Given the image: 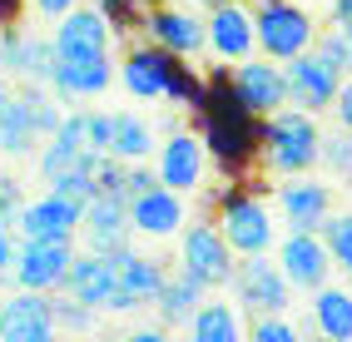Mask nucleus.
I'll list each match as a JSON object with an SVG mask.
<instances>
[{"mask_svg":"<svg viewBox=\"0 0 352 342\" xmlns=\"http://www.w3.org/2000/svg\"><path fill=\"white\" fill-rule=\"evenodd\" d=\"M120 84H124V95L139 100V104H174V109H199L204 104V80L194 75V65L189 60H179L169 55L164 45L144 40V45H134V50L124 55L120 65Z\"/></svg>","mask_w":352,"mask_h":342,"instance_id":"nucleus-1","label":"nucleus"},{"mask_svg":"<svg viewBox=\"0 0 352 342\" xmlns=\"http://www.w3.org/2000/svg\"><path fill=\"white\" fill-rule=\"evenodd\" d=\"M318 154H322V114L283 104L278 114L258 119V159L273 179L318 169Z\"/></svg>","mask_w":352,"mask_h":342,"instance_id":"nucleus-2","label":"nucleus"},{"mask_svg":"<svg viewBox=\"0 0 352 342\" xmlns=\"http://www.w3.org/2000/svg\"><path fill=\"white\" fill-rule=\"evenodd\" d=\"M214 223L223 228V238L233 253H273L278 248V209H273V198H263L258 189H239V184H228L219 189V203H214Z\"/></svg>","mask_w":352,"mask_h":342,"instance_id":"nucleus-3","label":"nucleus"},{"mask_svg":"<svg viewBox=\"0 0 352 342\" xmlns=\"http://www.w3.org/2000/svg\"><path fill=\"white\" fill-rule=\"evenodd\" d=\"M253 25H258V55L268 60H293L302 50H313L318 45V20L308 5H298V0H258L253 5Z\"/></svg>","mask_w":352,"mask_h":342,"instance_id":"nucleus-4","label":"nucleus"},{"mask_svg":"<svg viewBox=\"0 0 352 342\" xmlns=\"http://www.w3.org/2000/svg\"><path fill=\"white\" fill-rule=\"evenodd\" d=\"M228 298L243 308V317H258V312H293V283H288V273L278 268L273 253H243L239 268H233Z\"/></svg>","mask_w":352,"mask_h":342,"instance_id":"nucleus-5","label":"nucleus"},{"mask_svg":"<svg viewBox=\"0 0 352 342\" xmlns=\"http://www.w3.org/2000/svg\"><path fill=\"white\" fill-rule=\"evenodd\" d=\"M174 243H179V268H184V273H194V278H199L208 293L233 283V268H239V253L228 248L223 228H219L214 218L184 223V233H179Z\"/></svg>","mask_w":352,"mask_h":342,"instance_id":"nucleus-6","label":"nucleus"},{"mask_svg":"<svg viewBox=\"0 0 352 342\" xmlns=\"http://www.w3.org/2000/svg\"><path fill=\"white\" fill-rule=\"evenodd\" d=\"M223 80L233 89V100H239L253 119H268V114H278L288 100V70L283 60H268V55H248L239 65H223Z\"/></svg>","mask_w":352,"mask_h":342,"instance_id":"nucleus-7","label":"nucleus"},{"mask_svg":"<svg viewBox=\"0 0 352 342\" xmlns=\"http://www.w3.org/2000/svg\"><path fill=\"white\" fill-rule=\"evenodd\" d=\"M208 164H214V149H208V139L194 129H169L159 139L154 149V174H159V184H169L179 194H199L204 189V179H208Z\"/></svg>","mask_w":352,"mask_h":342,"instance_id":"nucleus-8","label":"nucleus"},{"mask_svg":"<svg viewBox=\"0 0 352 342\" xmlns=\"http://www.w3.org/2000/svg\"><path fill=\"white\" fill-rule=\"evenodd\" d=\"M273 209H278L283 228H322L327 214L338 209V189L322 169L288 174L283 184H273Z\"/></svg>","mask_w":352,"mask_h":342,"instance_id":"nucleus-9","label":"nucleus"},{"mask_svg":"<svg viewBox=\"0 0 352 342\" xmlns=\"http://www.w3.org/2000/svg\"><path fill=\"white\" fill-rule=\"evenodd\" d=\"M283 70H288V100L298 109H308V114H327V109H333L338 89L347 80L342 65L333 55H322L318 45H313V50H302V55H293Z\"/></svg>","mask_w":352,"mask_h":342,"instance_id":"nucleus-10","label":"nucleus"},{"mask_svg":"<svg viewBox=\"0 0 352 342\" xmlns=\"http://www.w3.org/2000/svg\"><path fill=\"white\" fill-rule=\"evenodd\" d=\"M278 268L288 273L293 293H318L322 283H333V253H327V243L318 228H283V238H278Z\"/></svg>","mask_w":352,"mask_h":342,"instance_id":"nucleus-11","label":"nucleus"},{"mask_svg":"<svg viewBox=\"0 0 352 342\" xmlns=\"http://www.w3.org/2000/svg\"><path fill=\"white\" fill-rule=\"evenodd\" d=\"M75 253L80 248L69 238H20L15 263H10V283L15 288H40V293H60Z\"/></svg>","mask_w":352,"mask_h":342,"instance_id":"nucleus-12","label":"nucleus"},{"mask_svg":"<svg viewBox=\"0 0 352 342\" xmlns=\"http://www.w3.org/2000/svg\"><path fill=\"white\" fill-rule=\"evenodd\" d=\"M129 223H134V238L169 243V238L184 233V223H189V194H179L169 184H149L144 194L129 198Z\"/></svg>","mask_w":352,"mask_h":342,"instance_id":"nucleus-13","label":"nucleus"},{"mask_svg":"<svg viewBox=\"0 0 352 342\" xmlns=\"http://www.w3.org/2000/svg\"><path fill=\"white\" fill-rule=\"evenodd\" d=\"M204 30H208V55L219 65H239L258 55V25L243 0H214L204 15Z\"/></svg>","mask_w":352,"mask_h":342,"instance_id":"nucleus-14","label":"nucleus"},{"mask_svg":"<svg viewBox=\"0 0 352 342\" xmlns=\"http://www.w3.org/2000/svg\"><path fill=\"white\" fill-rule=\"evenodd\" d=\"M144 40H154V45H164L169 55H179V60H199V55H208V30H204V15L199 10H189V5H174V0H164V5H149V15H144Z\"/></svg>","mask_w":352,"mask_h":342,"instance_id":"nucleus-15","label":"nucleus"},{"mask_svg":"<svg viewBox=\"0 0 352 342\" xmlns=\"http://www.w3.org/2000/svg\"><path fill=\"white\" fill-rule=\"evenodd\" d=\"M55 293L40 288H15L10 298H0V337L6 342H45L55 337Z\"/></svg>","mask_w":352,"mask_h":342,"instance_id":"nucleus-16","label":"nucleus"},{"mask_svg":"<svg viewBox=\"0 0 352 342\" xmlns=\"http://www.w3.org/2000/svg\"><path fill=\"white\" fill-rule=\"evenodd\" d=\"M55 55L60 60H95V55H109L114 45V25L100 5H75L55 20Z\"/></svg>","mask_w":352,"mask_h":342,"instance_id":"nucleus-17","label":"nucleus"},{"mask_svg":"<svg viewBox=\"0 0 352 342\" xmlns=\"http://www.w3.org/2000/svg\"><path fill=\"white\" fill-rule=\"evenodd\" d=\"M129 238H134V223H129V198L124 194H95L85 203L80 243L89 253H124Z\"/></svg>","mask_w":352,"mask_h":342,"instance_id":"nucleus-18","label":"nucleus"},{"mask_svg":"<svg viewBox=\"0 0 352 342\" xmlns=\"http://www.w3.org/2000/svg\"><path fill=\"white\" fill-rule=\"evenodd\" d=\"M80 218H85V203L65 198L55 189H45L40 198H25V209L15 218V233L20 238H80Z\"/></svg>","mask_w":352,"mask_h":342,"instance_id":"nucleus-19","label":"nucleus"},{"mask_svg":"<svg viewBox=\"0 0 352 342\" xmlns=\"http://www.w3.org/2000/svg\"><path fill=\"white\" fill-rule=\"evenodd\" d=\"M114 268H120V293H114V312H139L159 303V288L169 278V263H159L139 248H124L114 253Z\"/></svg>","mask_w":352,"mask_h":342,"instance_id":"nucleus-20","label":"nucleus"},{"mask_svg":"<svg viewBox=\"0 0 352 342\" xmlns=\"http://www.w3.org/2000/svg\"><path fill=\"white\" fill-rule=\"evenodd\" d=\"M65 293L80 298V303H89L95 312H114V293H120L114 253H89V248H80L75 263H69V273H65Z\"/></svg>","mask_w":352,"mask_h":342,"instance_id":"nucleus-21","label":"nucleus"},{"mask_svg":"<svg viewBox=\"0 0 352 342\" xmlns=\"http://www.w3.org/2000/svg\"><path fill=\"white\" fill-rule=\"evenodd\" d=\"M55 40H40V35H25V30H6L0 35V70L25 80V84H50L55 75Z\"/></svg>","mask_w":352,"mask_h":342,"instance_id":"nucleus-22","label":"nucleus"},{"mask_svg":"<svg viewBox=\"0 0 352 342\" xmlns=\"http://www.w3.org/2000/svg\"><path fill=\"white\" fill-rule=\"evenodd\" d=\"M114 60L109 55H95V60H60L55 65V75H50V89L65 100V104H75V100H100L104 89L114 84Z\"/></svg>","mask_w":352,"mask_h":342,"instance_id":"nucleus-23","label":"nucleus"},{"mask_svg":"<svg viewBox=\"0 0 352 342\" xmlns=\"http://www.w3.org/2000/svg\"><path fill=\"white\" fill-rule=\"evenodd\" d=\"M308 328L327 342H352V283H322L308 293Z\"/></svg>","mask_w":352,"mask_h":342,"instance_id":"nucleus-24","label":"nucleus"},{"mask_svg":"<svg viewBox=\"0 0 352 342\" xmlns=\"http://www.w3.org/2000/svg\"><path fill=\"white\" fill-rule=\"evenodd\" d=\"M89 154H100V149H89V139H85V109H69L65 124L40 149V179H55L65 169H75V164H85Z\"/></svg>","mask_w":352,"mask_h":342,"instance_id":"nucleus-25","label":"nucleus"},{"mask_svg":"<svg viewBox=\"0 0 352 342\" xmlns=\"http://www.w3.org/2000/svg\"><path fill=\"white\" fill-rule=\"evenodd\" d=\"M208 298V288L194 278V273H184V268H169V278H164V288H159V303H154V312H159V328H189V317L199 312V303Z\"/></svg>","mask_w":352,"mask_h":342,"instance_id":"nucleus-26","label":"nucleus"},{"mask_svg":"<svg viewBox=\"0 0 352 342\" xmlns=\"http://www.w3.org/2000/svg\"><path fill=\"white\" fill-rule=\"evenodd\" d=\"M184 332H189L194 342H243L248 323H243V308L233 298H204Z\"/></svg>","mask_w":352,"mask_h":342,"instance_id":"nucleus-27","label":"nucleus"},{"mask_svg":"<svg viewBox=\"0 0 352 342\" xmlns=\"http://www.w3.org/2000/svg\"><path fill=\"white\" fill-rule=\"evenodd\" d=\"M159 149V129L144 119L139 109H114V144L109 154L124 159V164H149Z\"/></svg>","mask_w":352,"mask_h":342,"instance_id":"nucleus-28","label":"nucleus"},{"mask_svg":"<svg viewBox=\"0 0 352 342\" xmlns=\"http://www.w3.org/2000/svg\"><path fill=\"white\" fill-rule=\"evenodd\" d=\"M35 139H40V134H35V119H30V104L15 89V100L6 104V114H0V154L20 159V154L35 149Z\"/></svg>","mask_w":352,"mask_h":342,"instance_id":"nucleus-29","label":"nucleus"},{"mask_svg":"<svg viewBox=\"0 0 352 342\" xmlns=\"http://www.w3.org/2000/svg\"><path fill=\"white\" fill-rule=\"evenodd\" d=\"M318 169L333 179V184H347L352 179V129L333 124L322 129V154H318Z\"/></svg>","mask_w":352,"mask_h":342,"instance_id":"nucleus-30","label":"nucleus"},{"mask_svg":"<svg viewBox=\"0 0 352 342\" xmlns=\"http://www.w3.org/2000/svg\"><path fill=\"white\" fill-rule=\"evenodd\" d=\"M318 233H322V243H327V253H333V268L352 283V209H333Z\"/></svg>","mask_w":352,"mask_h":342,"instance_id":"nucleus-31","label":"nucleus"},{"mask_svg":"<svg viewBox=\"0 0 352 342\" xmlns=\"http://www.w3.org/2000/svg\"><path fill=\"white\" fill-rule=\"evenodd\" d=\"M248 337L253 342H298L302 328L288 312H258V317H248Z\"/></svg>","mask_w":352,"mask_h":342,"instance_id":"nucleus-32","label":"nucleus"},{"mask_svg":"<svg viewBox=\"0 0 352 342\" xmlns=\"http://www.w3.org/2000/svg\"><path fill=\"white\" fill-rule=\"evenodd\" d=\"M318 50L333 55L342 65V75H352V25H333V20H327V25L318 30Z\"/></svg>","mask_w":352,"mask_h":342,"instance_id":"nucleus-33","label":"nucleus"},{"mask_svg":"<svg viewBox=\"0 0 352 342\" xmlns=\"http://www.w3.org/2000/svg\"><path fill=\"white\" fill-rule=\"evenodd\" d=\"M85 139H89V149L109 154V144H114V114L109 109H85Z\"/></svg>","mask_w":352,"mask_h":342,"instance_id":"nucleus-34","label":"nucleus"},{"mask_svg":"<svg viewBox=\"0 0 352 342\" xmlns=\"http://www.w3.org/2000/svg\"><path fill=\"white\" fill-rule=\"evenodd\" d=\"M20 209H25V194H20V184H15V179H6V174H0V223H10V228H15Z\"/></svg>","mask_w":352,"mask_h":342,"instance_id":"nucleus-35","label":"nucleus"},{"mask_svg":"<svg viewBox=\"0 0 352 342\" xmlns=\"http://www.w3.org/2000/svg\"><path fill=\"white\" fill-rule=\"evenodd\" d=\"M333 124H342V129H352V75L342 80V89H338V100H333Z\"/></svg>","mask_w":352,"mask_h":342,"instance_id":"nucleus-36","label":"nucleus"},{"mask_svg":"<svg viewBox=\"0 0 352 342\" xmlns=\"http://www.w3.org/2000/svg\"><path fill=\"white\" fill-rule=\"evenodd\" d=\"M15 228L10 223H0V278H10V263H15Z\"/></svg>","mask_w":352,"mask_h":342,"instance_id":"nucleus-37","label":"nucleus"},{"mask_svg":"<svg viewBox=\"0 0 352 342\" xmlns=\"http://www.w3.org/2000/svg\"><path fill=\"white\" fill-rule=\"evenodd\" d=\"M30 5H35L40 15H50V20H60L65 10H75V5H85V0H30Z\"/></svg>","mask_w":352,"mask_h":342,"instance_id":"nucleus-38","label":"nucleus"},{"mask_svg":"<svg viewBox=\"0 0 352 342\" xmlns=\"http://www.w3.org/2000/svg\"><path fill=\"white\" fill-rule=\"evenodd\" d=\"M327 20H333V25H352V0H333V5H327Z\"/></svg>","mask_w":352,"mask_h":342,"instance_id":"nucleus-39","label":"nucleus"},{"mask_svg":"<svg viewBox=\"0 0 352 342\" xmlns=\"http://www.w3.org/2000/svg\"><path fill=\"white\" fill-rule=\"evenodd\" d=\"M10 100H15V89H10V80H6V75H0V114H6V104H10Z\"/></svg>","mask_w":352,"mask_h":342,"instance_id":"nucleus-40","label":"nucleus"},{"mask_svg":"<svg viewBox=\"0 0 352 342\" xmlns=\"http://www.w3.org/2000/svg\"><path fill=\"white\" fill-rule=\"evenodd\" d=\"M154 5H164V0H154ZM174 5H189V0H174Z\"/></svg>","mask_w":352,"mask_h":342,"instance_id":"nucleus-41","label":"nucleus"},{"mask_svg":"<svg viewBox=\"0 0 352 342\" xmlns=\"http://www.w3.org/2000/svg\"><path fill=\"white\" fill-rule=\"evenodd\" d=\"M342 189H347V194H352V179H347V184H342Z\"/></svg>","mask_w":352,"mask_h":342,"instance_id":"nucleus-42","label":"nucleus"},{"mask_svg":"<svg viewBox=\"0 0 352 342\" xmlns=\"http://www.w3.org/2000/svg\"><path fill=\"white\" fill-rule=\"evenodd\" d=\"M208 5H214V0H208Z\"/></svg>","mask_w":352,"mask_h":342,"instance_id":"nucleus-43","label":"nucleus"}]
</instances>
